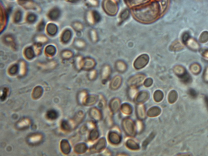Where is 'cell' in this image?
<instances>
[{"instance_id":"6da1fadb","label":"cell","mask_w":208,"mask_h":156,"mask_svg":"<svg viewBox=\"0 0 208 156\" xmlns=\"http://www.w3.org/2000/svg\"><path fill=\"white\" fill-rule=\"evenodd\" d=\"M134 17L136 19L141 22L149 23L154 21L157 18L158 12L156 10H142L136 11L134 13Z\"/></svg>"},{"instance_id":"7a4b0ae2","label":"cell","mask_w":208,"mask_h":156,"mask_svg":"<svg viewBox=\"0 0 208 156\" xmlns=\"http://www.w3.org/2000/svg\"><path fill=\"white\" fill-rule=\"evenodd\" d=\"M122 127L126 136L130 138H134L137 134L136 122L129 117L123 119L121 123Z\"/></svg>"},{"instance_id":"3957f363","label":"cell","mask_w":208,"mask_h":156,"mask_svg":"<svg viewBox=\"0 0 208 156\" xmlns=\"http://www.w3.org/2000/svg\"><path fill=\"white\" fill-rule=\"evenodd\" d=\"M145 78L146 76L143 74H137L132 76L127 82L128 87L138 88L143 84Z\"/></svg>"},{"instance_id":"277c9868","label":"cell","mask_w":208,"mask_h":156,"mask_svg":"<svg viewBox=\"0 0 208 156\" xmlns=\"http://www.w3.org/2000/svg\"><path fill=\"white\" fill-rule=\"evenodd\" d=\"M110 130L108 134V139L109 143L114 145H117L120 144L122 141V136L121 133L120 129L117 128Z\"/></svg>"},{"instance_id":"5b68a950","label":"cell","mask_w":208,"mask_h":156,"mask_svg":"<svg viewBox=\"0 0 208 156\" xmlns=\"http://www.w3.org/2000/svg\"><path fill=\"white\" fill-rule=\"evenodd\" d=\"M107 142L105 138H101L90 149V152L92 153H97L102 152L105 149L107 146Z\"/></svg>"},{"instance_id":"8992f818","label":"cell","mask_w":208,"mask_h":156,"mask_svg":"<svg viewBox=\"0 0 208 156\" xmlns=\"http://www.w3.org/2000/svg\"><path fill=\"white\" fill-rule=\"evenodd\" d=\"M149 62V56L143 54L139 56L134 61V66L136 69H142L148 65Z\"/></svg>"},{"instance_id":"52a82bcc","label":"cell","mask_w":208,"mask_h":156,"mask_svg":"<svg viewBox=\"0 0 208 156\" xmlns=\"http://www.w3.org/2000/svg\"><path fill=\"white\" fill-rule=\"evenodd\" d=\"M150 93L146 90L139 92L133 102L136 104H144L150 98Z\"/></svg>"},{"instance_id":"ba28073f","label":"cell","mask_w":208,"mask_h":156,"mask_svg":"<svg viewBox=\"0 0 208 156\" xmlns=\"http://www.w3.org/2000/svg\"><path fill=\"white\" fill-rule=\"evenodd\" d=\"M121 101L118 98H114L110 101L109 103V108L113 115L115 114L120 110Z\"/></svg>"},{"instance_id":"9c48e42d","label":"cell","mask_w":208,"mask_h":156,"mask_svg":"<svg viewBox=\"0 0 208 156\" xmlns=\"http://www.w3.org/2000/svg\"><path fill=\"white\" fill-rule=\"evenodd\" d=\"M135 113L137 120L143 121L147 118L146 108L144 104H136Z\"/></svg>"},{"instance_id":"30bf717a","label":"cell","mask_w":208,"mask_h":156,"mask_svg":"<svg viewBox=\"0 0 208 156\" xmlns=\"http://www.w3.org/2000/svg\"><path fill=\"white\" fill-rule=\"evenodd\" d=\"M112 74V69L109 65H105L103 66L101 71V78L103 84H105L109 81Z\"/></svg>"},{"instance_id":"8fae6325","label":"cell","mask_w":208,"mask_h":156,"mask_svg":"<svg viewBox=\"0 0 208 156\" xmlns=\"http://www.w3.org/2000/svg\"><path fill=\"white\" fill-rule=\"evenodd\" d=\"M89 114L91 118L95 122H100L103 118L102 111L96 107H93L90 109Z\"/></svg>"},{"instance_id":"7c38bea8","label":"cell","mask_w":208,"mask_h":156,"mask_svg":"<svg viewBox=\"0 0 208 156\" xmlns=\"http://www.w3.org/2000/svg\"><path fill=\"white\" fill-rule=\"evenodd\" d=\"M122 78L119 75H116L114 76L110 84V88L112 90H117L119 89L122 85Z\"/></svg>"},{"instance_id":"4fadbf2b","label":"cell","mask_w":208,"mask_h":156,"mask_svg":"<svg viewBox=\"0 0 208 156\" xmlns=\"http://www.w3.org/2000/svg\"><path fill=\"white\" fill-rule=\"evenodd\" d=\"M96 63L93 59L87 58L82 60V67L86 70H92L95 67Z\"/></svg>"},{"instance_id":"5bb4252c","label":"cell","mask_w":208,"mask_h":156,"mask_svg":"<svg viewBox=\"0 0 208 156\" xmlns=\"http://www.w3.org/2000/svg\"><path fill=\"white\" fill-rule=\"evenodd\" d=\"M162 112L161 109L158 106H153L147 112V116L149 118H156L159 116Z\"/></svg>"},{"instance_id":"9a60e30c","label":"cell","mask_w":208,"mask_h":156,"mask_svg":"<svg viewBox=\"0 0 208 156\" xmlns=\"http://www.w3.org/2000/svg\"><path fill=\"white\" fill-rule=\"evenodd\" d=\"M125 146L128 149L132 151L139 150L140 148L139 144L132 139H128L126 140Z\"/></svg>"},{"instance_id":"2e32d148","label":"cell","mask_w":208,"mask_h":156,"mask_svg":"<svg viewBox=\"0 0 208 156\" xmlns=\"http://www.w3.org/2000/svg\"><path fill=\"white\" fill-rule=\"evenodd\" d=\"M120 110L123 114L126 116H129L132 114L133 107L129 103H124L121 105Z\"/></svg>"},{"instance_id":"e0dca14e","label":"cell","mask_w":208,"mask_h":156,"mask_svg":"<svg viewBox=\"0 0 208 156\" xmlns=\"http://www.w3.org/2000/svg\"><path fill=\"white\" fill-rule=\"evenodd\" d=\"M113 114L110 112L109 108L106 111L105 116V122L106 125L109 128H112L114 125L112 115Z\"/></svg>"},{"instance_id":"ac0fdd59","label":"cell","mask_w":208,"mask_h":156,"mask_svg":"<svg viewBox=\"0 0 208 156\" xmlns=\"http://www.w3.org/2000/svg\"><path fill=\"white\" fill-rule=\"evenodd\" d=\"M114 67L116 71L121 73H124L128 69L127 64L125 62L122 61H117L115 63Z\"/></svg>"},{"instance_id":"d6986e66","label":"cell","mask_w":208,"mask_h":156,"mask_svg":"<svg viewBox=\"0 0 208 156\" xmlns=\"http://www.w3.org/2000/svg\"><path fill=\"white\" fill-rule=\"evenodd\" d=\"M174 71L175 74L181 79L188 74L184 67L180 65L175 66L174 69Z\"/></svg>"},{"instance_id":"ffe728a7","label":"cell","mask_w":208,"mask_h":156,"mask_svg":"<svg viewBox=\"0 0 208 156\" xmlns=\"http://www.w3.org/2000/svg\"><path fill=\"white\" fill-rule=\"evenodd\" d=\"M99 98V97L96 95H90V96H88L85 104L88 106L94 105L98 102Z\"/></svg>"},{"instance_id":"44dd1931","label":"cell","mask_w":208,"mask_h":156,"mask_svg":"<svg viewBox=\"0 0 208 156\" xmlns=\"http://www.w3.org/2000/svg\"><path fill=\"white\" fill-rule=\"evenodd\" d=\"M138 88L128 87L127 94L128 98L130 101H134L136 95L138 93Z\"/></svg>"},{"instance_id":"7402d4cb","label":"cell","mask_w":208,"mask_h":156,"mask_svg":"<svg viewBox=\"0 0 208 156\" xmlns=\"http://www.w3.org/2000/svg\"><path fill=\"white\" fill-rule=\"evenodd\" d=\"M60 15V11L58 8H55L52 9L48 14V17L52 20H57Z\"/></svg>"},{"instance_id":"603a6c76","label":"cell","mask_w":208,"mask_h":156,"mask_svg":"<svg viewBox=\"0 0 208 156\" xmlns=\"http://www.w3.org/2000/svg\"><path fill=\"white\" fill-rule=\"evenodd\" d=\"M72 36V33L71 30H68V29L66 30L63 33L62 35V41L65 44L68 43L71 39Z\"/></svg>"},{"instance_id":"cb8c5ba5","label":"cell","mask_w":208,"mask_h":156,"mask_svg":"<svg viewBox=\"0 0 208 156\" xmlns=\"http://www.w3.org/2000/svg\"><path fill=\"white\" fill-rule=\"evenodd\" d=\"M47 31L50 35H55L58 31V28L55 24H49L47 26Z\"/></svg>"},{"instance_id":"d4e9b609","label":"cell","mask_w":208,"mask_h":156,"mask_svg":"<svg viewBox=\"0 0 208 156\" xmlns=\"http://www.w3.org/2000/svg\"><path fill=\"white\" fill-rule=\"evenodd\" d=\"M189 39V38L187 36L185 38L184 41L187 44L188 46H189L191 49H194V50L198 49L199 46L197 42L195 41L194 40L192 39Z\"/></svg>"},{"instance_id":"484cf974","label":"cell","mask_w":208,"mask_h":156,"mask_svg":"<svg viewBox=\"0 0 208 156\" xmlns=\"http://www.w3.org/2000/svg\"><path fill=\"white\" fill-rule=\"evenodd\" d=\"M164 95L163 92L159 89H158L154 92L153 94V99L154 101L156 103H159L162 101L164 98Z\"/></svg>"},{"instance_id":"4316f807","label":"cell","mask_w":208,"mask_h":156,"mask_svg":"<svg viewBox=\"0 0 208 156\" xmlns=\"http://www.w3.org/2000/svg\"><path fill=\"white\" fill-rule=\"evenodd\" d=\"M178 98V94L175 90L170 91L168 95V101L170 104H173L176 102Z\"/></svg>"},{"instance_id":"83f0119b","label":"cell","mask_w":208,"mask_h":156,"mask_svg":"<svg viewBox=\"0 0 208 156\" xmlns=\"http://www.w3.org/2000/svg\"><path fill=\"white\" fill-rule=\"evenodd\" d=\"M155 133L154 132H151L150 135L145 139V140L142 142V147L143 149H145L148 146V145L150 144V142H152V140H153L155 138Z\"/></svg>"},{"instance_id":"f1b7e54d","label":"cell","mask_w":208,"mask_h":156,"mask_svg":"<svg viewBox=\"0 0 208 156\" xmlns=\"http://www.w3.org/2000/svg\"><path fill=\"white\" fill-rule=\"evenodd\" d=\"M100 133L97 129L95 128L91 130L89 135V139L90 141H94L98 139Z\"/></svg>"},{"instance_id":"f546056e","label":"cell","mask_w":208,"mask_h":156,"mask_svg":"<svg viewBox=\"0 0 208 156\" xmlns=\"http://www.w3.org/2000/svg\"><path fill=\"white\" fill-rule=\"evenodd\" d=\"M25 55L28 59H32L35 56V53L32 47L26 48L25 50Z\"/></svg>"},{"instance_id":"4dcf8cb0","label":"cell","mask_w":208,"mask_h":156,"mask_svg":"<svg viewBox=\"0 0 208 156\" xmlns=\"http://www.w3.org/2000/svg\"><path fill=\"white\" fill-rule=\"evenodd\" d=\"M136 122V131L137 134L142 133L145 129V124H144L143 121L137 120L135 121Z\"/></svg>"},{"instance_id":"1f68e13d","label":"cell","mask_w":208,"mask_h":156,"mask_svg":"<svg viewBox=\"0 0 208 156\" xmlns=\"http://www.w3.org/2000/svg\"><path fill=\"white\" fill-rule=\"evenodd\" d=\"M100 101L99 103L98 106L102 110H104L106 109L107 107V101L103 95H101L100 96Z\"/></svg>"},{"instance_id":"d6a6232c","label":"cell","mask_w":208,"mask_h":156,"mask_svg":"<svg viewBox=\"0 0 208 156\" xmlns=\"http://www.w3.org/2000/svg\"><path fill=\"white\" fill-rule=\"evenodd\" d=\"M56 48L52 45H49L46 47L45 52L48 55L53 56L56 53Z\"/></svg>"},{"instance_id":"836d02e7","label":"cell","mask_w":208,"mask_h":156,"mask_svg":"<svg viewBox=\"0 0 208 156\" xmlns=\"http://www.w3.org/2000/svg\"><path fill=\"white\" fill-rule=\"evenodd\" d=\"M61 149L65 154L69 153L70 150V147L68 141L63 140L61 142Z\"/></svg>"},{"instance_id":"e575fe53","label":"cell","mask_w":208,"mask_h":156,"mask_svg":"<svg viewBox=\"0 0 208 156\" xmlns=\"http://www.w3.org/2000/svg\"><path fill=\"white\" fill-rule=\"evenodd\" d=\"M190 69H191V71H192V73L194 74H197L200 72L201 70V67L200 65L196 64V63H194L191 65Z\"/></svg>"},{"instance_id":"d590c367","label":"cell","mask_w":208,"mask_h":156,"mask_svg":"<svg viewBox=\"0 0 208 156\" xmlns=\"http://www.w3.org/2000/svg\"><path fill=\"white\" fill-rule=\"evenodd\" d=\"M74 47L77 48L83 49L86 46V43L82 40L77 39L75 40L74 41Z\"/></svg>"},{"instance_id":"8d00e7d4","label":"cell","mask_w":208,"mask_h":156,"mask_svg":"<svg viewBox=\"0 0 208 156\" xmlns=\"http://www.w3.org/2000/svg\"><path fill=\"white\" fill-rule=\"evenodd\" d=\"M47 115L48 118L52 120H55L58 117V114L56 111L51 110L48 112Z\"/></svg>"},{"instance_id":"74e56055","label":"cell","mask_w":208,"mask_h":156,"mask_svg":"<svg viewBox=\"0 0 208 156\" xmlns=\"http://www.w3.org/2000/svg\"><path fill=\"white\" fill-rule=\"evenodd\" d=\"M87 149H88V147H87V145L86 144L82 143V144H80L77 145V150L78 151L79 153H83L87 151Z\"/></svg>"},{"instance_id":"f35d334b","label":"cell","mask_w":208,"mask_h":156,"mask_svg":"<svg viewBox=\"0 0 208 156\" xmlns=\"http://www.w3.org/2000/svg\"><path fill=\"white\" fill-rule=\"evenodd\" d=\"M73 54L72 52L69 50H65L62 53V57L64 59H69L72 57Z\"/></svg>"},{"instance_id":"ab89813d","label":"cell","mask_w":208,"mask_h":156,"mask_svg":"<svg viewBox=\"0 0 208 156\" xmlns=\"http://www.w3.org/2000/svg\"><path fill=\"white\" fill-rule=\"evenodd\" d=\"M22 17V14L21 12L19 11V10L17 11V12L15 13L14 16V22H15V23H19V22H20L21 20Z\"/></svg>"},{"instance_id":"60d3db41","label":"cell","mask_w":208,"mask_h":156,"mask_svg":"<svg viewBox=\"0 0 208 156\" xmlns=\"http://www.w3.org/2000/svg\"><path fill=\"white\" fill-rule=\"evenodd\" d=\"M37 20V16L35 14L30 13L27 17V21L30 23H34Z\"/></svg>"},{"instance_id":"b9f144b4","label":"cell","mask_w":208,"mask_h":156,"mask_svg":"<svg viewBox=\"0 0 208 156\" xmlns=\"http://www.w3.org/2000/svg\"><path fill=\"white\" fill-rule=\"evenodd\" d=\"M18 71V66L16 64L13 65L9 70V72L11 75H15Z\"/></svg>"},{"instance_id":"7bdbcfd3","label":"cell","mask_w":208,"mask_h":156,"mask_svg":"<svg viewBox=\"0 0 208 156\" xmlns=\"http://www.w3.org/2000/svg\"><path fill=\"white\" fill-rule=\"evenodd\" d=\"M153 83V79L151 78L146 79L144 82L143 85L146 87H150L152 86Z\"/></svg>"},{"instance_id":"ee69618b","label":"cell","mask_w":208,"mask_h":156,"mask_svg":"<svg viewBox=\"0 0 208 156\" xmlns=\"http://www.w3.org/2000/svg\"><path fill=\"white\" fill-rule=\"evenodd\" d=\"M72 26L74 30L77 31H80L82 30L83 28V25L80 22H75L73 23Z\"/></svg>"},{"instance_id":"f6af8a7d","label":"cell","mask_w":208,"mask_h":156,"mask_svg":"<svg viewBox=\"0 0 208 156\" xmlns=\"http://www.w3.org/2000/svg\"><path fill=\"white\" fill-rule=\"evenodd\" d=\"M90 38L91 41L94 42H96L97 40V35L96 32L94 30H91L90 32Z\"/></svg>"},{"instance_id":"bcb514c9","label":"cell","mask_w":208,"mask_h":156,"mask_svg":"<svg viewBox=\"0 0 208 156\" xmlns=\"http://www.w3.org/2000/svg\"><path fill=\"white\" fill-rule=\"evenodd\" d=\"M201 41L202 43H205L208 40V33L207 32H204L201 35L200 38Z\"/></svg>"},{"instance_id":"7dc6e473","label":"cell","mask_w":208,"mask_h":156,"mask_svg":"<svg viewBox=\"0 0 208 156\" xmlns=\"http://www.w3.org/2000/svg\"><path fill=\"white\" fill-rule=\"evenodd\" d=\"M97 76V72L95 70H93V71H91L89 74V79H90L91 81L95 80Z\"/></svg>"},{"instance_id":"c3c4849f","label":"cell","mask_w":208,"mask_h":156,"mask_svg":"<svg viewBox=\"0 0 208 156\" xmlns=\"http://www.w3.org/2000/svg\"><path fill=\"white\" fill-rule=\"evenodd\" d=\"M188 93L190 95V96L192 97V98H196L197 97V93L194 89H189Z\"/></svg>"},{"instance_id":"681fc988","label":"cell","mask_w":208,"mask_h":156,"mask_svg":"<svg viewBox=\"0 0 208 156\" xmlns=\"http://www.w3.org/2000/svg\"><path fill=\"white\" fill-rule=\"evenodd\" d=\"M103 154L102 155L104 156H111L112 155V152L108 149H105L102 152Z\"/></svg>"},{"instance_id":"f907efd6","label":"cell","mask_w":208,"mask_h":156,"mask_svg":"<svg viewBox=\"0 0 208 156\" xmlns=\"http://www.w3.org/2000/svg\"><path fill=\"white\" fill-rule=\"evenodd\" d=\"M45 22L44 21H41L40 23L38 25V30L39 31H42L44 30V28L45 27Z\"/></svg>"},{"instance_id":"816d5d0a","label":"cell","mask_w":208,"mask_h":156,"mask_svg":"<svg viewBox=\"0 0 208 156\" xmlns=\"http://www.w3.org/2000/svg\"><path fill=\"white\" fill-rule=\"evenodd\" d=\"M204 80L206 83H208V66L206 67L204 74Z\"/></svg>"},{"instance_id":"f5cc1de1","label":"cell","mask_w":208,"mask_h":156,"mask_svg":"<svg viewBox=\"0 0 208 156\" xmlns=\"http://www.w3.org/2000/svg\"><path fill=\"white\" fill-rule=\"evenodd\" d=\"M5 41L6 43H8V44H10V43H12L13 42V38L12 36H11L8 35L6 36V37L5 38Z\"/></svg>"},{"instance_id":"db71d44e","label":"cell","mask_w":208,"mask_h":156,"mask_svg":"<svg viewBox=\"0 0 208 156\" xmlns=\"http://www.w3.org/2000/svg\"><path fill=\"white\" fill-rule=\"evenodd\" d=\"M205 103L208 109V97L206 96L204 98Z\"/></svg>"},{"instance_id":"11a10c76","label":"cell","mask_w":208,"mask_h":156,"mask_svg":"<svg viewBox=\"0 0 208 156\" xmlns=\"http://www.w3.org/2000/svg\"><path fill=\"white\" fill-rule=\"evenodd\" d=\"M203 55L204 58H205L206 59L208 60V50L206 52H204Z\"/></svg>"},{"instance_id":"9f6ffc18","label":"cell","mask_w":208,"mask_h":156,"mask_svg":"<svg viewBox=\"0 0 208 156\" xmlns=\"http://www.w3.org/2000/svg\"><path fill=\"white\" fill-rule=\"evenodd\" d=\"M70 2H72V3H74V2H76L78 1L79 0H69Z\"/></svg>"},{"instance_id":"6f0895ef","label":"cell","mask_w":208,"mask_h":156,"mask_svg":"<svg viewBox=\"0 0 208 156\" xmlns=\"http://www.w3.org/2000/svg\"><path fill=\"white\" fill-rule=\"evenodd\" d=\"M6 89H5V90H4V93H5V95H6ZM4 95V97L6 96V95H5V94H3V95Z\"/></svg>"},{"instance_id":"680465c9","label":"cell","mask_w":208,"mask_h":156,"mask_svg":"<svg viewBox=\"0 0 208 156\" xmlns=\"http://www.w3.org/2000/svg\"><path fill=\"white\" fill-rule=\"evenodd\" d=\"M21 1H26V0H21Z\"/></svg>"}]
</instances>
